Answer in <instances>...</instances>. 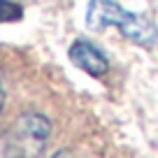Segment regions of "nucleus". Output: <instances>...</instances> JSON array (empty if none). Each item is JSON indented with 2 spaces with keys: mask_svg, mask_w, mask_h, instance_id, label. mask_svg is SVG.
Segmentation results:
<instances>
[{
  "mask_svg": "<svg viewBox=\"0 0 158 158\" xmlns=\"http://www.w3.org/2000/svg\"><path fill=\"white\" fill-rule=\"evenodd\" d=\"M51 158H74V156H72L70 151H65V149H60V151H56Z\"/></svg>",
  "mask_w": 158,
  "mask_h": 158,
  "instance_id": "obj_6",
  "label": "nucleus"
},
{
  "mask_svg": "<svg viewBox=\"0 0 158 158\" xmlns=\"http://www.w3.org/2000/svg\"><path fill=\"white\" fill-rule=\"evenodd\" d=\"M72 65H77L81 72H86L89 77H105L109 70V60L105 58V54L98 49L95 44L86 42V40H77L72 42L68 51Z\"/></svg>",
  "mask_w": 158,
  "mask_h": 158,
  "instance_id": "obj_3",
  "label": "nucleus"
},
{
  "mask_svg": "<svg viewBox=\"0 0 158 158\" xmlns=\"http://www.w3.org/2000/svg\"><path fill=\"white\" fill-rule=\"evenodd\" d=\"M5 107V89H2V81H0V112Z\"/></svg>",
  "mask_w": 158,
  "mask_h": 158,
  "instance_id": "obj_7",
  "label": "nucleus"
},
{
  "mask_svg": "<svg viewBox=\"0 0 158 158\" xmlns=\"http://www.w3.org/2000/svg\"><path fill=\"white\" fill-rule=\"evenodd\" d=\"M107 26L118 28V33L142 49H151L158 42V28L147 14L128 12L114 0H89L86 7V28L102 30Z\"/></svg>",
  "mask_w": 158,
  "mask_h": 158,
  "instance_id": "obj_1",
  "label": "nucleus"
},
{
  "mask_svg": "<svg viewBox=\"0 0 158 158\" xmlns=\"http://www.w3.org/2000/svg\"><path fill=\"white\" fill-rule=\"evenodd\" d=\"M0 158H21V153H19V149H16L10 133L0 135Z\"/></svg>",
  "mask_w": 158,
  "mask_h": 158,
  "instance_id": "obj_5",
  "label": "nucleus"
},
{
  "mask_svg": "<svg viewBox=\"0 0 158 158\" xmlns=\"http://www.w3.org/2000/svg\"><path fill=\"white\" fill-rule=\"evenodd\" d=\"M10 135L21 158H37L51 137V121L40 112H23L14 121V128Z\"/></svg>",
  "mask_w": 158,
  "mask_h": 158,
  "instance_id": "obj_2",
  "label": "nucleus"
},
{
  "mask_svg": "<svg viewBox=\"0 0 158 158\" xmlns=\"http://www.w3.org/2000/svg\"><path fill=\"white\" fill-rule=\"evenodd\" d=\"M23 19V7L14 0H0V23H16Z\"/></svg>",
  "mask_w": 158,
  "mask_h": 158,
  "instance_id": "obj_4",
  "label": "nucleus"
}]
</instances>
